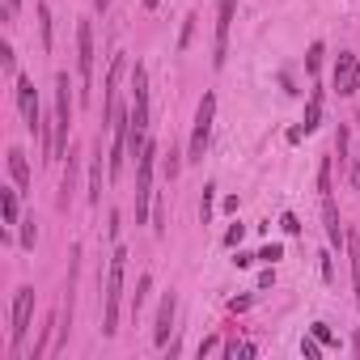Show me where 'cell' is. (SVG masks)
I'll list each match as a JSON object with an SVG mask.
<instances>
[{
  "label": "cell",
  "instance_id": "obj_8",
  "mask_svg": "<svg viewBox=\"0 0 360 360\" xmlns=\"http://www.w3.org/2000/svg\"><path fill=\"white\" fill-rule=\"evenodd\" d=\"M331 81H335V93H339V97H352V93L360 89V60L352 56V51H339Z\"/></svg>",
  "mask_w": 360,
  "mask_h": 360
},
{
  "label": "cell",
  "instance_id": "obj_24",
  "mask_svg": "<svg viewBox=\"0 0 360 360\" xmlns=\"http://www.w3.org/2000/svg\"><path fill=\"white\" fill-rule=\"evenodd\" d=\"M34 237H38V233H34V217H30V221H22V246L34 250Z\"/></svg>",
  "mask_w": 360,
  "mask_h": 360
},
{
  "label": "cell",
  "instance_id": "obj_33",
  "mask_svg": "<svg viewBox=\"0 0 360 360\" xmlns=\"http://www.w3.org/2000/svg\"><path fill=\"white\" fill-rule=\"evenodd\" d=\"M254 259H259V254H242V250H237V259H233V267H250Z\"/></svg>",
  "mask_w": 360,
  "mask_h": 360
},
{
  "label": "cell",
  "instance_id": "obj_20",
  "mask_svg": "<svg viewBox=\"0 0 360 360\" xmlns=\"http://www.w3.org/2000/svg\"><path fill=\"white\" fill-rule=\"evenodd\" d=\"M314 339H318V343H327V347H335V343H339V339L331 335V327H327V322H314Z\"/></svg>",
  "mask_w": 360,
  "mask_h": 360
},
{
  "label": "cell",
  "instance_id": "obj_3",
  "mask_svg": "<svg viewBox=\"0 0 360 360\" xmlns=\"http://www.w3.org/2000/svg\"><path fill=\"white\" fill-rule=\"evenodd\" d=\"M212 123H217V93H203V97H199V107H195L191 140H187V162H203V152H208V140H212Z\"/></svg>",
  "mask_w": 360,
  "mask_h": 360
},
{
  "label": "cell",
  "instance_id": "obj_17",
  "mask_svg": "<svg viewBox=\"0 0 360 360\" xmlns=\"http://www.w3.org/2000/svg\"><path fill=\"white\" fill-rule=\"evenodd\" d=\"M182 162H187V157H182V152H178V148L170 144V152L162 157V174H166V178L174 182V178H178V170H182Z\"/></svg>",
  "mask_w": 360,
  "mask_h": 360
},
{
  "label": "cell",
  "instance_id": "obj_35",
  "mask_svg": "<svg viewBox=\"0 0 360 360\" xmlns=\"http://www.w3.org/2000/svg\"><path fill=\"white\" fill-rule=\"evenodd\" d=\"M93 9H97V13H107V9H111V0H93Z\"/></svg>",
  "mask_w": 360,
  "mask_h": 360
},
{
  "label": "cell",
  "instance_id": "obj_9",
  "mask_svg": "<svg viewBox=\"0 0 360 360\" xmlns=\"http://www.w3.org/2000/svg\"><path fill=\"white\" fill-rule=\"evenodd\" d=\"M174 314H178V297H174V292H166V297H162V305H157V322H152V343H157V347H166V343H170Z\"/></svg>",
  "mask_w": 360,
  "mask_h": 360
},
{
  "label": "cell",
  "instance_id": "obj_30",
  "mask_svg": "<svg viewBox=\"0 0 360 360\" xmlns=\"http://www.w3.org/2000/svg\"><path fill=\"white\" fill-rule=\"evenodd\" d=\"M0 60H5V68L13 72V64H17V56H13V47H9V42H5V47H0Z\"/></svg>",
  "mask_w": 360,
  "mask_h": 360
},
{
  "label": "cell",
  "instance_id": "obj_26",
  "mask_svg": "<svg viewBox=\"0 0 360 360\" xmlns=\"http://www.w3.org/2000/svg\"><path fill=\"white\" fill-rule=\"evenodd\" d=\"M280 229H284V233H301V221H297L292 212H284V217H280Z\"/></svg>",
  "mask_w": 360,
  "mask_h": 360
},
{
  "label": "cell",
  "instance_id": "obj_21",
  "mask_svg": "<svg viewBox=\"0 0 360 360\" xmlns=\"http://www.w3.org/2000/svg\"><path fill=\"white\" fill-rule=\"evenodd\" d=\"M301 356H305V360H318V356H322V343H318V339H301Z\"/></svg>",
  "mask_w": 360,
  "mask_h": 360
},
{
  "label": "cell",
  "instance_id": "obj_12",
  "mask_svg": "<svg viewBox=\"0 0 360 360\" xmlns=\"http://www.w3.org/2000/svg\"><path fill=\"white\" fill-rule=\"evenodd\" d=\"M9 174H13L17 191L30 187V162H26V152H22V148H9Z\"/></svg>",
  "mask_w": 360,
  "mask_h": 360
},
{
  "label": "cell",
  "instance_id": "obj_6",
  "mask_svg": "<svg viewBox=\"0 0 360 360\" xmlns=\"http://www.w3.org/2000/svg\"><path fill=\"white\" fill-rule=\"evenodd\" d=\"M77 72H81V97L89 102V89H93V26L89 22L77 26Z\"/></svg>",
  "mask_w": 360,
  "mask_h": 360
},
{
  "label": "cell",
  "instance_id": "obj_36",
  "mask_svg": "<svg viewBox=\"0 0 360 360\" xmlns=\"http://www.w3.org/2000/svg\"><path fill=\"white\" fill-rule=\"evenodd\" d=\"M162 5V0H144V9H157Z\"/></svg>",
  "mask_w": 360,
  "mask_h": 360
},
{
  "label": "cell",
  "instance_id": "obj_1",
  "mask_svg": "<svg viewBox=\"0 0 360 360\" xmlns=\"http://www.w3.org/2000/svg\"><path fill=\"white\" fill-rule=\"evenodd\" d=\"M68 72H56V115H51V162H60L68 152L72 136V93H68Z\"/></svg>",
  "mask_w": 360,
  "mask_h": 360
},
{
  "label": "cell",
  "instance_id": "obj_31",
  "mask_svg": "<svg viewBox=\"0 0 360 360\" xmlns=\"http://www.w3.org/2000/svg\"><path fill=\"white\" fill-rule=\"evenodd\" d=\"M212 352H221L217 339H203V343H199V360H203V356H212Z\"/></svg>",
  "mask_w": 360,
  "mask_h": 360
},
{
  "label": "cell",
  "instance_id": "obj_34",
  "mask_svg": "<svg viewBox=\"0 0 360 360\" xmlns=\"http://www.w3.org/2000/svg\"><path fill=\"white\" fill-rule=\"evenodd\" d=\"M17 5H22V0H5V22H13V13H17Z\"/></svg>",
  "mask_w": 360,
  "mask_h": 360
},
{
  "label": "cell",
  "instance_id": "obj_25",
  "mask_svg": "<svg viewBox=\"0 0 360 360\" xmlns=\"http://www.w3.org/2000/svg\"><path fill=\"white\" fill-rule=\"evenodd\" d=\"M242 237H246V225H237V221H233V225L225 229V246H237Z\"/></svg>",
  "mask_w": 360,
  "mask_h": 360
},
{
  "label": "cell",
  "instance_id": "obj_23",
  "mask_svg": "<svg viewBox=\"0 0 360 360\" xmlns=\"http://www.w3.org/2000/svg\"><path fill=\"white\" fill-rule=\"evenodd\" d=\"M259 259H263V263H276V259H284V246H276V242H272V246H263V250H259Z\"/></svg>",
  "mask_w": 360,
  "mask_h": 360
},
{
  "label": "cell",
  "instance_id": "obj_2",
  "mask_svg": "<svg viewBox=\"0 0 360 360\" xmlns=\"http://www.w3.org/2000/svg\"><path fill=\"white\" fill-rule=\"evenodd\" d=\"M123 267H127V250L115 246L111 254V267H107V292H102V335H115L119 331V297H123Z\"/></svg>",
  "mask_w": 360,
  "mask_h": 360
},
{
  "label": "cell",
  "instance_id": "obj_37",
  "mask_svg": "<svg viewBox=\"0 0 360 360\" xmlns=\"http://www.w3.org/2000/svg\"><path fill=\"white\" fill-rule=\"evenodd\" d=\"M352 352H356V356H360V335H356V339H352Z\"/></svg>",
  "mask_w": 360,
  "mask_h": 360
},
{
  "label": "cell",
  "instance_id": "obj_29",
  "mask_svg": "<svg viewBox=\"0 0 360 360\" xmlns=\"http://www.w3.org/2000/svg\"><path fill=\"white\" fill-rule=\"evenodd\" d=\"M339 166H347V127H339Z\"/></svg>",
  "mask_w": 360,
  "mask_h": 360
},
{
  "label": "cell",
  "instance_id": "obj_16",
  "mask_svg": "<svg viewBox=\"0 0 360 360\" xmlns=\"http://www.w3.org/2000/svg\"><path fill=\"white\" fill-rule=\"evenodd\" d=\"M34 13H38V34H42V51H51V47H56V38H51V9H47L42 0H38V5H34Z\"/></svg>",
  "mask_w": 360,
  "mask_h": 360
},
{
  "label": "cell",
  "instance_id": "obj_11",
  "mask_svg": "<svg viewBox=\"0 0 360 360\" xmlns=\"http://www.w3.org/2000/svg\"><path fill=\"white\" fill-rule=\"evenodd\" d=\"M89 203H93V208L102 203V140H97L93 157H89Z\"/></svg>",
  "mask_w": 360,
  "mask_h": 360
},
{
  "label": "cell",
  "instance_id": "obj_18",
  "mask_svg": "<svg viewBox=\"0 0 360 360\" xmlns=\"http://www.w3.org/2000/svg\"><path fill=\"white\" fill-rule=\"evenodd\" d=\"M148 288H152V276H140V280H136V292H132V314H140V310H144Z\"/></svg>",
  "mask_w": 360,
  "mask_h": 360
},
{
  "label": "cell",
  "instance_id": "obj_28",
  "mask_svg": "<svg viewBox=\"0 0 360 360\" xmlns=\"http://www.w3.org/2000/svg\"><path fill=\"white\" fill-rule=\"evenodd\" d=\"M276 284V263H267V272H259V288H272Z\"/></svg>",
  "mask_w": 360,
  "mask_h": 360
},
{
  "label": "cell",
  "instance_id": "obj_27",
  "mask_svg": "<svg viewBox=\"0 0 360 360\" xmlns=\"http://www.w3.org/2000/svg\"><path fill=\"white\" fill-rule=\"evenodd\" d=\"M191 34H195V17H187V26H182V38H178V51H187V42H191Z\"/></svg>",
  "mask_w": 360,
  "mask_h": 360
},
{
  "label": "cell",
  "instance_id": "obj_5",
  "mask_svg": "<svg viewBox=\"0 0 360 360\" xmlns=\"http://www.w3.org/2000/svg\"><path fill=\"white\" fill-rule=\"evenodd\" d=\"M30 318H34V288L26 284L13 297V343H9V356H22L26 335H30Z\"/></svg>",
  "mask_w": 360,
  "mask_h": 360
},
{
  "label": "cell",
  "instance_id": "obj_15",
  "mask_svg": "<svg viewBox=\"0 0 360 360\" xmlns=\"http://www.w3.org/2000/svg\"><path fill=\"white\" fill-rule=\"evenodd\" d=\"M343 246H347V254H352V280H356V305H360V237L347 229V242H343Z\"/></svg>",
  "mask_w": 360,
  "mask_h": 360
},
{
  "label": "cell",
  "instance_id": "obj_14",
  "mask_svg": "<svg viewBox=\"0 0 360 360\" xmlns=\"http://www.w3.org/2000/svg\"><path fill=\"white\" fill-rule=\"evenodd\" d=\"M17 195H22V191H0V212H5V225H22Z\"/></svg>",
  "mask_w": 360,
  "mask_h": 360
},
{
  "label": "cell",
  "instance_id": "obj_13",
  "mask_svg": "<svg viewBox=\"0 0 360 360\" xmlns=\"http://www.w3.org/2000/svg\"><path fill=\"white\" fill-rule=\"evenodd\" d=\"M318 123H322V89H314L310 102H305V119H301V127H305V132H314Z\"/></svg>",
  "mask_w": 360,
  "mask_h": 360
},
{
  "label": "cell",
  "instance_id": "obj_22",
  "mask_svg": "<svg viewBox=\"0 0 360 360\" xmlns=\"http://www.w3.org/2000/svg\"><path fill=\"white\" fill-rule=\"evenodd\" d=\"M318 64H322V42H314L310 56H305V68H310V72H318Z\"/></svg>",
  "mask_w": 360,
  "mask_h": 360
},
{
  "label": "cell",
  "instance_id": "obj_32",
  "mask_svg": "<svg viewBox=\"0 0 360 360\" xmlns=\"http://www.w3.org/2000/svg\"><path fill=\"white\" fill-rule=\"evenodd\" d=\"M229 310H233V314H242V310H250V297H233V301H229Z\"/></svg>",
  "mask_w": 360,
  "mask_h": 360
},
{
  "label": "cell",
  "instance_id": "obj_4",
  "mask_svg": "<svg viewBox=\"0 0 360 360\" xmlns=\"http://www.w3.org/2000/svg\"><path fill=\"white\" fill-rule=\"evenodd\" d=\"M152 166H157V144H144V152L136 157V225H144L148 203H152Z\"/></svg>",
  "mask_w": 360,
  "mask_h": 360
},
{
  "label": "cell",
  "instance_id": "obj_19",
  "mask_svg": "<svg viewBox=\"0 0 360 360\" xmlns=\"http://www.w3.org/2000/svg\"><path fill=\"white\" fill-rule=\"evenodd\" d=\"M212 199H217V187L208 182V187H203V199H199V221H203V225L212 221Z\"/></svg>",
  "mask_w": 360,
  "mask_h": 360
},
{
  "label": "cell",
  "instance_id": "obj_7",
  "mask_svg": "<svg viewBox=\"0 0 360 360\" xmlns=\"http://www.w3.org/2000/svg\"><path fill=\"white\" fill-rule=\"evenodd\" d=\"M233 13H237V0H217V47H212V64H217V68H225V56H229Z\"/></svg>",
  "mask_w": 360,
  "mask_h": 360
},
{
  "label": "cell",
  "instance_id": "obj_10",
  "mask_svg": "<svg viewBox=\"0 0 360 360\" xmlns=\"http://www.w3.org/2000/svg\"><path fill=\"white\" fill-rule=\"evenodd\" d=\"M322 221H327V242H331V246L347 242V229H343V221H339V208H335L331 195H322Z\"/></svg>",
  "mask_w": 360,
  "mask_h": 360
},
{
  "label": "cell",
  "instance_id": "obj_38",
  "mask_svg": "<svg viewBox=\"0 0 360 360\" xmlns=\"http://www.w3.org/2000/svg\"><path fill=\"white\" fill-rule=\"evenodd\" d=\"M356 178H360V170H356Z\"/></svg>",
  "mask_w": 360,
  "mask_h": 360
}]
</instances>
